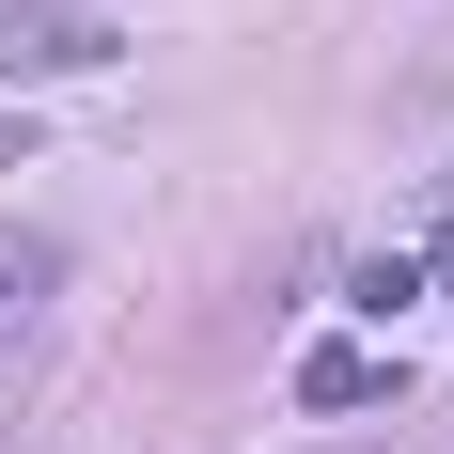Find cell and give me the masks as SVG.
Returning <instances> with one entry per match:
<instances>
[{"label":"cell","instance_id":"6da1fadb","mask_svg":"<svg viewBox=\"0 0 454 454\" xmlns=\"http://www.w3.org/2000/svg\"><path fill=\"white\" fill-rule=\"evenodd\" d=\"M126 32L94 0H0V94H47V79H110Z\"/></svg>","mask_w":454,"mask_h":454},{"label":"cell","instance_id":"7a4b0ae2","mask_svg":"<svg viewBox=\"0 0 454 454\" xmlns=\"http://www.w3.org/2000/svg\"><path fill=\"white\" fill-rule=\"evenodd\" d=\"M47 298H63V235H47V220H0V345L47 329Z\"/></svg>","mask_w":454,"mask_h":454},{"label":"cell","instance_id":"3957f363","mask_svg":"<svg viewBox=\"0 0 454 454\" xmlns=\"http://www.w3.org/2000/svg\"><path fill=\"white\" fill-rule=\"evenodd\" d=\"M376 392H392L376 345H314V361H298V408H376Z\"/></svg>","mask_w":454,"mask_h":454}]
</instances>
